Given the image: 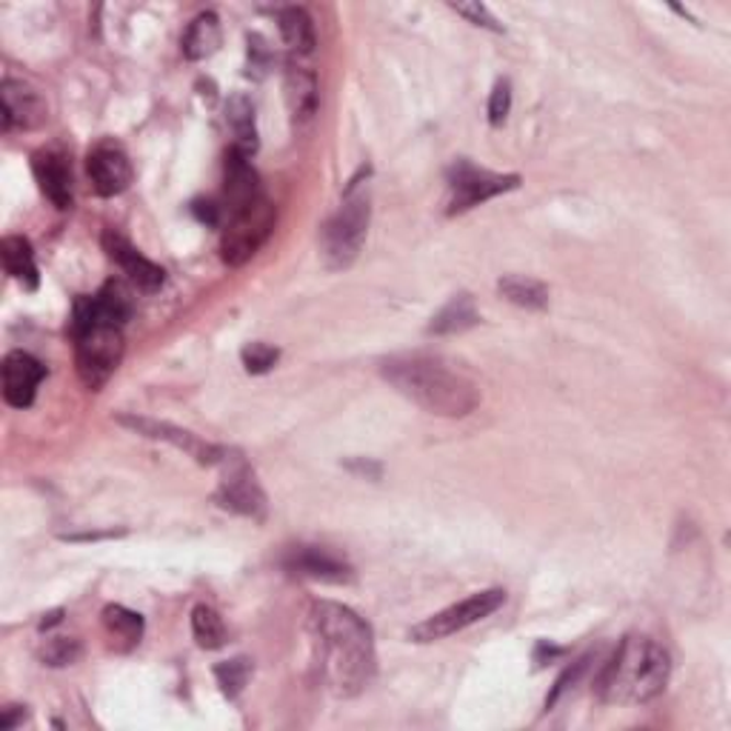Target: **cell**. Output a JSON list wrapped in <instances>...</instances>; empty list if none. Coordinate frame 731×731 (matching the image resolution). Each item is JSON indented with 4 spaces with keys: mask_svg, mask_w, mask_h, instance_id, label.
<instances>
[{
    "mask_svg": "<svg viewBox=\"0 0 731 731\" xmlns=\"http://www.w3.org/2000/svg\"><path fill=\"white\" fill-rule=\"evenodd\" d=\"M32 172L46 197H49L58 209H69L75 201V181H72V163L66 160L58 149H41L32 155Z\"/></svg>",
    "mask_w": 731,
    "mask_h": 731,
    "instance_id": "obj_16",
    "label": "cell"
},
{
    "mask_svg": "<svg viewBox=\"0 0 731 731\" xmlns=\"http://www.w3.org/2000/svg\"><path fill=\"white\" fill-rule=\"evenodd\" d=\"M0 261H3L9 277H15L26 289H37L41 275H37L35 252H32L30 240L18 238V235H9V238L0 240Z\"/></svg>",
    "mask_w": 731,
    "mask_h": 731,
    "instance_id": "obj_20",
    "label": "cell"
},
{
    "mask_svg": "<svg viewBox=\"0 0 731 731\" xmlns=\"http://www.w3.org/2000/svg\"><path fill=\"white\" fill-rule=\"evenodd\" d=\"M346 469L349 471H357L361 478H369V480H380V475H384L380 464H372V460H363V457H355V460H349Z\"/></svg>",
    "mask_w": 731,
    "mask_h": 731,
    "instance_id": "obj_34",
    "label": "cell"
},
{
    "mask_svg": "<svg viewBox=\"0 0 731 731\" xmlns=\"http://www.w3.org/2000/svg\"><path fill=\"white\" fill-rule=\"evenodd\" d=\"M395 389L437 418H466L478 409L480 389L460 372H452L435 357H389L380 366Z\"/></svg>",
    "mask_w": 731,
    "mask_h": 731,
    "instance_id": "obj_2",
    "label": "cell"
},
{
    "mask_svg": "<svg viewBox=\"0 0 731 731\" xmlns=\"http://www.w3.org/2000/svg\"><path fill=\"white\" fill-rule=\"evenodd\" d=\"M277 209L266 197H254L252 203L240 206L232 212V220L224 229L220 238V258L229 266H243L261 252V247L269 240L272 229H275Z\"/></svg>",
    "mask_w": 731,
    "mask_h": 731,
    "instance_id": "obj_6",
    "label": "cell"
},
{
    "mask_svg": "<svg viewBox=\"0 0 731 731\" xmlns=\"http://www.w3.org/2000/svg\"><path fill=\"white\" fill-rule=\"evenodd\" d=\"M240 361L247 366L249 375H266L269 369H275V363L281 361V349L269 346V343H249L240 352Z\"/></svg>",
    "mask_w": 731,
    "mask_h": 731,
    "instance_id": "obj_29",
    "label": "cell"
},
{
    "mask_svg": "<svg viewBox=\"0 0 731 731\" xmlns=\"http://www.w3.org/2000/svg\"><path fill=\"white\" fill-rule=\"evenodd\" d=\"M23 717H26V711H23L21 706H9V709H3V723L0 726H3L7 731H12L18 723H21Z\"/></svg>",
    "mask_w": 731,
    "mask_h": 731,
    "instance_id": "obj_37",
    "label": "cell"
},
{
    "mask_svg": "<svg viewBox=\"0 0 731 731\" xmlns=\"http://www.w3.org/2000/svg\"><path fill=\"white\" fill-rule=\"evenodd\" d=\"M509 112H512V83H509V80H498L492 89V98H489V124H506Z\"/></svg>",
    "mask_w": 731,
    "mask_h": 731,
    "instance_id": "obj_31",
    "label": "cell"
},
{
    "mask_svg": "<svg viewBox=\"0 0 731 731\" xmlns=\"http://www.w3.org/2000/svg\"><path fill=\"white\" fill-rule=\"evenodd\" d=\"M452 9H455L457 15H464L469 23H475V26H483V30L489 32H503L498 18H494L492 12H489V7H483V3H452Z\"/></svg>",
    "mask_w": 731,
    "mask_h": 731,
    "instance_id": "obj_32",
    "label": "cell"
},
{
    "mask_svg": "<svg viewBox=\"0 0 731 731\" xmlns=\"http://www.w3.org/2000/svg\"><path fill=\"white\" fill-rule=\"evenodd\" d=\"M103 249H106V254H110L117 266L124 269L126 275H129V281L135 283L138 289L158 292L160 286L167 283V272H163L158 263L149 261V258H144V254L132 247L124 235H117L115 229H106V232H103Z\"/></svg>",
    "mask_w": 731,
    "mask_h": 731,
    "instance_id": "obj_17",
    "label": "cell"
},
{
    "mask_svg": "<svg viewBox=\"0 0 731 731\" xmlns=\"http://www.w3.org/2000/svg\"><path fill=\"white\" fill-rule=\"evenodd\" d=\"M283 566L297 578L320 580V583H349L355 578L352 566L341 555H334L332 549H323V546H295L283 558Z\"/></svg>",
    "mask_w": 731,
    "mask_h": 731,
    "instance_id": "obj_14",
    "label": "cell"
},
{
    "mask_svg": "<svg viewBox=\"0 0 731 731\" xmlns=\"http://www.w3.org/2000/svg\"><path fill=\"white\" fill-rule=\"evenodd\" d=\"M369 192L361 189V178H355L349 183L346 195H343L341 209L334 212L320 229V254H323L327 269L341 272V269H349L357 261V254L366 243V235H369Z\"/></svg>",
    "mask_w": 731,
    "mask_h": 731,
    "instance_id": "obj_4",
    "label": "cell"
},
{
    "mask_svg": "<svg viewBox=\"0 0 731 731\" xmlns=\"http://www.w3.org/2000/svg\"><path fill=\"white\" fill-rule=\"evenodd\" d=\"M215 500L229 512L252 517V521L266 517V494H263L261 483L254 480L252 469L240 457H229V475L220 480Z\"/></svg>",
    "mask_w": 731,
    "mask_h": 731,
    "instance_id": "obj_11",
    "label": "cell"
},
{
    "mask_svg": "<svg viewBox=\"0 0 731 731\" xmlns=\"http://www.w3.org/2000/svg\"><path fill=\"white\" fill-rule=\"evenodd\" d=\"M517 186H521V174H498L475 167L471 160H457L449 169V209L446 212L460 215Z\"/></svg>",
    "mask_w": 731,
    "mask_h": 731,
    "instance_id": "obj_8",
    "label": "cell"
},
{
    "mask_svg": "<svg viewBox=\"0 0 731 731\" xmlns=\"http://www.w3.org/2000/svg\"><path fill=\"white\" fill-rule=\"evenodd\" d=\"M254 197H261L258 172L252 169L247 155L232 149V152L226 155V201H229L232 212H238L240 206L252 203Z\"/></svg>",
    "mask_w": 731,
    "mask_h": 731,
    "instance_id": "obj_19",
    "label": "cell"
},
{
    "mask_svg": "<svg viewBox=\"0 0 731 731\" xmlns=\"http://www.w3.org/2000/svg\"><path fill=\"white\" fill-rule=\"evenodd\" d=\"M480 323V311L475 306V297L469 292L455 295L449 304L437 311L432 323H429V334H460L466 329H475Z\"/></svg>",
    "mask_w": 731,
    "mask_h": 731,
    "instance_id": "obj_21",
    "label": "cell"
},
{
    "mask_svg": "<svg viewBox=\"0 0 731 731\" xmlns=\"http://www.w3.org/2000/svg\"><path fill=\"white\" fill-rule=\"evenodd\" d=\"M192 631H195V640L201 649H220V646L226 643V626H224V617L215 612L212 606H206V603H201V606L192 608Z\"/></svg>",
    "mask_w": 731,
    "mask_h": 731,
    "instance_id": "obj_27",
    "label": "cell"
},
{
    "mask_svg": "<svg viewBox=\"0 0 731 731\" xmlns=\"http://www.w3.org/2000/svg\"><path fill=\"white\" fill-rule=\"evenodd\" d=\"M0 372H3V398H7V403L15 406V409H30L37 386L46 377L44 363L32 357L30 352H9L3 357Z\"/></svg>",
    "mask_w": 731,
    "mask_h": 731,
    "instance_id": "obj_15",
    "label": "cell"
},
{
    "mask_svg": "<svg viewBox=\"0 0 731 731\" xmlns=\"http://www.w3.org/2000/svg\"><path fill=\"white\" fill-rule=\"evenodd\" d=\"M132 311H135V304H132L129 289H126L124 283L110 281L98 295L75 300L72 334L83 332L89 327H98V323L124 329L126 320L132 318Z\"/></svg>",
    "mask_w": 731,
    "mask_h": 731,
    "instance_id": "obj_10",
    "label": "cell"
},
{
    "mask_svg": "<svg viewBox=\"0 0 731 731\" xmlns=\"http://www.w3.org/2000/svg\"><path fill=\"white\" fill-rule=\"evenodd\" d=\"M226 124L235 132V149L252 158L258 152V126H254V103L247 94H232L226 103Z\"/></svg>",
    "mask_w": 731,
    "mask_h": 731,
    "instance_id": "obj_23",
    "label": "cell"
},
{
    "mask_svg": "<svg viewBox=\"0 0 731 731\" xmlns=\"http://www.w3.org/2000/svg\"><path fill=\"white\" fill-rule=\"evenodd\" d=\"M0 112H3V132L35 129L46 121L44 98L23 80L7 78L0 87Z\"/></svg>",
    "mask_w": 731,
    "mask_h": 731,
    "instance_id": "obj_13",
    "label": "cell"
},
{
    "mask_svg": "<svg viewBox=\"0 0 731 731\" xmlns=\"http://www.w3.org/2000/svg\"><path fill=\"white\" fill-rule=\"evenodd\" d=\"M41 658H44L46 666H72L80 660V643L72 638H55L46 643Z\"/></svg>",
    "mask_w": 731,
    "mask_h": 731,
    "instance_id": "obj_30",
    "label": "cell"
},
{
    "mask_svg": "<svg viewBox=\"0 0 731 731\" xmlns=\"http://www.w3.org/2000/svg\"><path fill=\"white\" fill-rule=\"evenodd\" d=\"M283 92H286V103L295 121H311L318 112V78L309 72L306 66L289 64L286 66V78H283Z\"/></svg>",
    "mask_w": 731,
    "mask_h": 731,
    "instance_id": "obj_18",
    "label": "cell"
},
{
    "mask_svg": "<svg viewBox=\"0 0 731 731\" xmlns=\"http://www.w3.org/2000/svg\"><path fill=\"white\" fill-rule=\"evenodd\" d=\"M309 629L318 652L320 681L334 697H357L377 672L375 631L357 612L332 601H318L309 612Z\"/></svg>",
    "mask_w": 731,
    "mask_h": 731,
    "instance_id": "obj_1",
    "label": "cell"
},
{
    "mask_svg": "<svg viewBox=\"0 0 731 731\" xmlns=\"http://www.w3.org/2000/svg\"><path fill=\"white\" fill-rule=\"evenodd\" d=\"M498 292L506 297L509 304L521 306V309H546L549 306V286L544 281L526 275H506L500 277Z\"/></svg>",
    "mask_w": 731,
    "mask_h": 731,
    "instance_id": "obj_25",
    "label": "cell"
},
{
    "mask_svg": "<svg viewBox=\"0 0 731 731\" xmlns=\"http://www.w3.org/2000/svg\"><path fill=\"white\" fill-rule=\"evenodd\" d=\"M64 620V612H49V615H44V620H41V629H52V626H55V623H60Z\"/></svg>",
    "mask_w": 731,
    "mask_h": 731,
    "instance_id": "obj_39",
    "label": "cell"
},
{
    "mask_svg": "<svg viewBox=\"0 0 731 731\" xmlns=\"http://www.w3.org/2000/svg\"><path fill=\"white\" fill-rule=\"evenodd\" d=\"M503 603H506V592H503V589H486V592L469 594L466 601L455 603V606L443 608L437 615L418 623V626L409 631V638H412L414 643H435V640H446L452 638V635H457V631L469 629L475 623L494 615Z\"/></svg>",
    "mask_w": 731,
    "mask_h": 731,
    "instance_id": "obj_7",
    "label": "cell"
},
{
    "mask_svg": "<svg viewBox=\"0 0 731 731\" xmlns=\"http://www.w3.org/2000/svg\"><path fill=\"white\" fill-rule=\"evenodd\" d=\"M124 532H83V535H64V540H106V537H117Z\"/></svg>",
    "mask_w": 731,
    "mask_h": 731,
    "instance_id": "obj_38",
    "label": "cell"
},
{
    "mask_svg": "<svg viewBox=\"0 0 731 731\" xmlns=\"http://www.w3.org/2000/svg\"><path fill=\"white\" fill-rule=\"evenodd\" d=\"M586 669H589V658L574 660L572 666H569L563 674H560L558 683H555V688H551L549 700H546V709H551V706H555V703H558L560 697L566 695V692H569V688H574V683H578L580 677H583V672H586Z\"/></svg>",
    "mask_w": 731,
    "mask_h": 731,
    "instance_id": "obj_33",
    "label": "cell"
},
{
    "mask_svg": "<svg viewBox=\"0 0 731 731\" xmlns=\"http://www.w3.org/2000/svg\"><path fill=\"white\" fill-rule=\"evenodd\" d=\"M192 212H195V215L203 220V224H209V226L218 224V206H212V203L197 201L195 206H192Z\"/></svg>",
    "mask_w": 731,
    "mask_h": 731,
    "instance_id": "obj_36",
    "label": "cell"
},
{
    "mask_svg": "<svg viewBox=\"0 0 731 731\" xmlns=\"http://www.w3.org/2000/svg\"><path fill=\"white\" fill-rule=\"evenodd\" d=\"M87 172L92 189L101 197L124 195L132 183V163L129 155L115 144L94 146L87 158Z\"/></svg>",
    "mask_w": 731,
    "mask_h": 731,
    "instance_id": "obj_12",
    "label": "cell"
},
{
    "mask_svg": "<svg viewBox=\"0 0 731 731\" xmlns=\"http://www.w3.org/2000/svg\"><path fill=\"white\" fill-rule=\"evenodd\" d=\"M220 18L215 12H201L195 21L189 23L186 35H183V55L189 60H206L212 58L220 46Z\"/></svg>",
    "mask_w": 731,
    "mask_h": 731,
    "instance_id": "obj_22",
    "label": "cell"
},
{
    "mask_svg": "<svg viewBox=\"0 0 731 731\" xmlns=\"http://www.w3.org/2000/svg\"><path fill=\"white\" fill-rule=\"evenodd\" d=\"M117 423L126 429H132L135 435H144V437H149V441H163V443H169V446H174V449L186 452V455L195 457L201 466H218V464H224L226 457L232 455V452L224 449V446H212V443L201 441V437L192 435V432H186V429L172 426V423H167V421L138 418V414H117Z\"/></svg>",
    "mask_w": 731,
    "mask_h": 731,
    "instance_id": "obj_9",
    "label": "cell"
},
{
    "mask_svg": "<svg viewBox=\"0 0 731 731\" xmlns=\"http://www.w3.org/2000/svg\"><path fill=\"white\" fill-rule=\"evenodd\" d=\"M215 677H218V686L224 688L226 697H238L240 692L247 688L249 677H252V660L249 658L226 660V663L215 666Z\"/></svg>",
    "mask_w": 731,
    "mask_h": 731,
    "instance_id": "obj_28",
    "label": "cell"
},
{
    "mask_svg": "<svg viewBox=\"0 0 731 731\" xmlns=\"http://www.w3.org/2000/svg\"><path fill=\"white\" fill-rule=\"evenodd\" d=\"M277 26H281V35L286 41L289 49H295L297 55H309L315 49V23H311L309 12L300 7H289L277 12Z\"/></svg>",
    "mask_w": 731,
    "mask_h": 731,
    "instance_id": "obj_26",
    "label": "cell"
},
{
    "mask_svg": "<svg viewBox=\"0 0 731 731\" xmlns=\"http://www.w3.org/2000/svg\"><path fill=\"white\" fill-rule=\"evenodd\" d=\"M566 649H560V646H551V643H537L535 646V663L537 669L546 666V663H555L558 658H563Z\"/></svg>",
    "mask_w": 731,
    "mask_h": 731,
    "instance_id": "obj_35",
    "label": "cell"
},
{
    "mask_svg": "<svg viewBox=\"0 0 731 731\" xmlns=\"http://www.w3.org/2000/svg\"><path fill=\"white\" fill-rule=\"evenodd\" d=\"M672 674L669 652L652 638L629 635L597 677V697L608 706H646L663 695Z\"/></svg>",
    "mask_w": 731,
    "mask_h": 731,
    "instance_id": "obj_3",
    "label": "cell"
},
{
    "mask_svg": "<svg viewBox=\"0 0 731 731\" xmlns=\"http://www.w3.org/2000/svg\"><path fill=\"white\" fill-rule=\"evenodd\" d=\"M103 626L110 631L112 643L121 652H129L144 638V617L138 612H129L126 606H106L103 608Z\"/></svg>",
    "mask_w": 731,
    "mask_h": 731,
    "instance_id": "obj_24",
    "label": "cell"
},
{
    "mask_svg": "<svg viewBox=\"0 0 731 731\" xmlns=\"http://www.w3.org/2000/svg\"><path fill=\"white\" fill-rule=\"evenodd\" d=\"M124 352L126 343L121 327L98 323V327H89L75 334V366H78L83 386L101 391L124 361Z\"/></svg>",
    "mask_w": 731,
    "mask_h": 731,
    "instance_id": "obj_5",
    "label": "cell"
}]
</instances>
